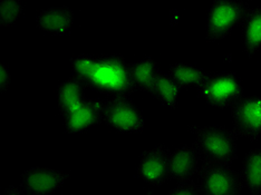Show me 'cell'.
<instances>
[{
    "mask_svg": "<svg viewBox=\"0 0 261 195\" xmlns=\"http://www.w3.org/2000/svg\"><path fill=\"white\" fill-rule=\"evenodd\" d=\"M70 64L74 76L86 88L113 97H127L135 92L129 64L121 55H81L70 59Z\"/></svg>",
    "mask_w": 261,
    "mask_h": 195,
    "instance_id": "1",
    "label": "cell"
},
{
    "mask_svg": "<svg viewBox=\"0 0 261 195\" xmlns=\"http://www.w3.org/2000/svg\"><path fill=\"white\" fill-rule=\"evenodd\" d=\"M189 129L195 135L194 145L202 162L230 164L237 159V140L233 131L223 126L190 125Z\"/></svg>",
    "mask_w": 261,
    "mask_h": 195,
    "instance_id": "2",
    "label": "cell"
},
{
    "mask_svg": "<svg viewBox=\"0 0 261 195\" xmlns=\"http://www.w3.org/2000/svg\"><path fill=\"white\" fill-rule=\"evenodd\" d=\"M249 5L237 0H215L207 14L205 38L207 41H217L227 37L232 29L245 19Z\"/></svg>",
    "mask_w": 261,
    "mask_h": 195,
    "instance_id": "3",
    "label": "cell"
},
{
    "mask_svg": "<svg viewBox=\"0 0 261 195\" xmlns=\"http://www.w3.org/2000/svg\"><path fill=\"white\" fill-rule=\"evenodd\" d=\"M200 190L202 195H241L240 172L230 164L202 162L199 171Z\"/></svg>",
    "mask_w": 261,
    "mask_h": 195,
    "instance_id": "4",
    "label": "cell"
},
{
    "mask_svg": "<svg viewBox=\"0 0 261 195\" xmlns=\"http://www.w3.org/2000/svg\"><path fill=\"white\" fill-rule=\"evenodd\" d=\"M198 93L207 104L225 108L242 97L243 86L238 76L232 73L210 74L209 78L198 86Z\"/></svg>",
    "mask_w": 261,
    "mask_h": 195,
    "instance_id": "5",
    "label": "cell"
},
{
    "mask_svg": "<svg viewBox=\"0 0 261 195\" xmlns=\"http://www.w3.org/2000/svg\"><path fill=\"white\" fill-rule=\"evenodd\" d=\"M104 123L121 133H141L145 126L143 115L127 97L105 100Z\"/></svg>",
    "mask_w": 261,
    "mask_h": 195,
    "instance_id": "6",
    "label": "cell"
},
{
    "mask_svg": "<svg viewBox=\"0 0 261 195\" xmlns=\"http://www.w3.org/2000/svg\"><path fill=\"white\" fill-rule=\"evenodd\" d=\"M233 132L237 136L254 141L261 136V96L241 97L231 106Z\"/></svg>",
    "mask_w": 261,
    "mask_h": 195,
    "instance_id": "7",
    "label": "cell"
},
{
    "mask_svg": "<svg viewBox=\"0 0 261 195\" xmlns=\"http://www.w3.org/2000/svg\"><path fill=\"white\" fill-rule=\"evenodd\" d=\"M69 173L63 171L34 166L23 171L20 175V187L26 195H51L59 190Z\"/></svg>",
    "mask_w": 261,
    "mask_h": 195,
    "instance_id": "8",
    "label": "cell"
},
{
    "mask_svg": "<svg viewBox=\"0 0 261 195\" xmlns=\"http://www.w3.org/2000/svg\"><path fill=\"white\" fill-rule=\"evenodd\" d=\"M170 156V149L163 144L142 153L136 172L139 179L154 186L162 185L168 182Z\"/></svg>",
    "mask_w": 261,
    "mask_h": 195,
    "instance_id": "9",
    "label": "cell"
},
{
    "mask_svg": "<svg viewBox=\"0 0 261 195\" xmlns=\"http://www.w3.org/2000/svg\"><path fill=\"white\" fill-rule=\"evenodd\" d=\"M105 100L84 98L70 113L64 117L67 134L83 133L91 127L104 123Z\"/></svg>",
    "mask_w": 261,
    "mask_h": 195,
    "instance_id": "10",
    "label": "cell"
},
{
    "mask_svg": "<svg viewBox=\"0 0 261 195\" xmlns=\"http://www.w3.org/2000/svg\"><path fill=\"white\" fill-rule=\"evenodd\" d=\"M201 164L202 157L195 145H183L171 152L169 180L179 183L191 181L192 177L199 174Z\"/></svg>",
    "mask_w": 261,
    "mask_h": 195,
    "instance_id": "11",
    "label": "cell"
},
{
    "mask_svg": "<svg viewBox=\"0 0 261 195\" xmlns=\"http://www.w3.org/2000/svg\"><path fill=\"white\" fill-rule=\"evenodd\" d=\"M36 25L47 33L66 36L74 26V14L68 6H58L39 11L36 16Z\"/></svg>",
    "mask_w": 261,
    "mask_h": 195,
    "instance_id": "12",
    "label": "cell"
},
{
    "mask_svg": "<svg viewBox=\"0 0 261 195\" xmlns=\"http://www.w3.org/2000/svg\"><path fill=\"white\" fill-rule=\"evenodd\" d=\"M85 88L83 82L74 75L59 84L57 87V99L58 108L63 118L66 117L85 98Z\"/></svg>",
    "mask_w": 261,
    "mask_h": 195,
    "instance_id": "13",
    "label": "cell"
},
{
    "mask_svg": "<svg viewBox=\"0 0 261 195\" xmlns=\"http://www.w3.org/2000/svg\"><path fill=\"white\" fill-rule=\"evenodd\" d=\"M129 70L135 91L152 94L154 84L160 73L155 61L147 56L140 62L129 64Z\"/></svg>",
    "mask_w": 261,
    "mask_h": 195,
    "instance_id": "14",
    "label": "cell"
},
{
    "mask_svg": "<svg viewBox=\"0 0 261 195\" xmlns=\"http://www.w3.org/2000/svg\"><path fill=\"white\" fill-rule=\"evenodd\" d=\"M242 184L250 195H261V149L249 151L240 171Z\"/></svg>",
    "mask_w": 261,
    "mask_h": 195,
    "instance_id": "15",
    "label": "cell"
},
{
    "mask_svg": "<svg viewBox=\"0 0 261 195\" xmlns=\"http://www.w3.org/2000/svg\"><path fill=\"white\" fill-rule=\"evenodd\" d=\"M241 26L245 50L251 58L261 48V7L249 10Z\"/></svg>",
    "mask_w": 261,
    "mask_h": 195,
    "instance_id": "16",
    "label": "cell"
},
{
    "mask_svg": "<svg viewBox=\"0 0 261 195\" xmlns=\"http://www.w3.org/2000/svg\"><path fill=\"white\" fill-rule=\"evenodd\" d=\"M168 74L181 88H188L194 85L199 86L210 76V74L202 68L183 63L171 65Z\"/></svg>",
    "mask_w": 261,
    "mask_h": 195,
    "instance_id": "17",
    "label": "cell"
},
{
    "mask_svg": "<svg viewBox=\"0 0 261 195\" xmlns=\"http://www.w3.org/2000/svg\"><path fill=\"white\" fill-rule=\"evenodd\" d=\"M182 88L171 78L169 74L159 73L155 84H154L153 97L169 108L174 109L177 105V96Z\"/></svg>",
    "mask_w": 261,
    "mask_h": 195,
    "instance_id": "18",
    "label": "cell"
},
{
    "mask_svg": "<svg viewBox=\"0 0 261 195\" xmlns=\"http://www.w3.org/2000/svg\"><path fill=\"white\" fill-rule=\"evenodd\" d=\"M23 11L20 0H3L0 3V25L2 27L13 26Z\"/></svg>",
    "mask_w": 261,
    "mask_h": 195,
    "instance_id": "19",
    "label": "cell"
},
{
    "mask_svg": "<svg viewBox=\"0 0 261 195\" xmlns=\"http://www.w3.org/2000/svg\"><path fill=\"white\" fill-rule=\"evenodd\" d=\"M168 195H202L200 185L194 181L180 182L174 188L169 192Z\"/></svg>",
    "mask_w": 261,
    "mask_h": 195,
    "instance_id": "20",
    "label": "cell"
},
{
    "mask_svg": "<svg viewBox=\"0 0 261 195\" xmlns=\"http://www.w3.org/2000/svg\"><path fill=\"white\" fill-rule=\"evenodd\" d=\"M11 81V76L7 65L5 63L0 64V90L2 92H6L9 88Z\"/></svg>",
    "mask_w": 261,
    "mask_h": 195,
    "instance_id": "21",
    "label": "cell"
},
{
    "mask_svg": "<svg viewBox=\"0 0 261 195\" xmlns=\"http://www.w3.org/2000/svg\"><path fill=\"white\" fill-rule=\"evenodd\" d=\"M2 195H26V193L21 190V187L9 185L3 191Z\"/></svg>",
    "mask_w": 261,
    "mask_h": 195,
    "instance_id": "22",
    "label": "cell"
},
{
    "mask_svg": "<svg viewBox=\"0 0 261 195\" xmlns=\"http://www.w3.org/2000/svg\"><path fill=\"white\" fill-rule=\"evenodd\" d=\"M152 194V192H149V193H146V194H143V195H151Z\"/></svg>",
    "mask_w": 261,
    "mask_h": 195,
    "instance_id": "23",
    "label": "cell"
}]
</instances>
